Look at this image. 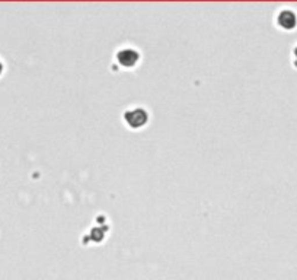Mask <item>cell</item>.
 Listing matches in <instances>:
<instances>
[{
	"label": "cell",
	"mask_w": 297,
	"mask_h": 280,
	"mask_svg": "<svg viewBox=\"0 0 297 280\" xmlns=\"http://www.w3.org/2000/svg\"><path fill=\"white\" fill-rule=\"evenodd\" d=\"M148 115L146 110L143 108H133V110H128L124 112V121L128 124V127L131 129H140L143 127L144 124L147 123Z\"/></svg>",
	"instance_id": "6da1fadb"
},
{
	"label": "cell",
	"mask_w": 297,
	"mask_h": 280,
	"mask_svg": "<svg viewBox=\"0 0 297 280\" xmlns=\"http://www.w3.org/2000/svg\"><path fill=\"white\" fill-rule=\"evenodd\" d=\"M138 58H140V54L138 51H136L134 48H130V47H126L123 50H120L117 53V60L121 66L124 68H133L138 63Z\"/></svg>",
	"instance_id": "7a4b0ae2"
},
{
	"label": "cell",
	"mask_w": 297,
	"mask_h": 280,
	"mask_svg": "<svg viewBox=\"0 0 297 280\" xmlns=\"http://www.w3.org/2000/svg\"><path fill=\"white\" fill-rule=\"evenodd\" d=\"M277 23L284 28V29H291L297 25V16L293 11H281L277 16Z\"/></svg>",
	"instance_id": "3957f363"
},
{
	"label": "cell",
	"mask_w": 297,
	"mask_h": 280,
	"mask_svg": "<svg viewBox=\"0 0 297 280\" xmlns=\"http://www.w3.org/2000/svg\"><path fill=\"white\" fill-rule=\"evenodd\" d=\"M294 58H296V61H297V47L294 48Z\"/></svg>",
	"instance_id": "277c9868"
}]
</instances>
